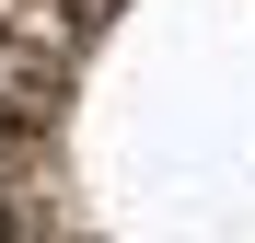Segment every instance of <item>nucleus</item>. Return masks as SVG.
Listing matches in <instances>:
<instances>
[{"mask_svg": "<svg viewBox=\"0 0 255 243\" xmlns=\"http://www.w3.org/2000/svg\"><path fill=\"white\" fill-rule=\"evenodd\" d=\"M0 243H255V0H0Z\"/></svg>", "mask_w": 255, "mask_h": 243, "instance_id": "1", "label": "nucleus"}]
</instances>
